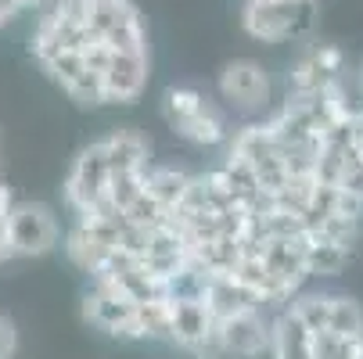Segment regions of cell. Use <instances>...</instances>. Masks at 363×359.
<instances>
[{
	"label": "cell",
	"instance_id": "obj_13",
	"mask_svg": "<svg viewBox=\"0 0 363 359\" xmlns=\"http://www.w3.org/2000/svg\"><path fill=\"white\" fill-rule=\"evenodd\" d=\"M101 144H105L112 173H147L151 169V140L140 130L119 126L108 137H101Z\"/></svg>",
	"mask_w": 363,
	"mask_h": 359
},
{
	"label": "cell",
	"instance_id": "obj_3",
	"mask_svg": "<svg viewBox=\"0 0 363 359\" xmlns=\"http://www.w3.org/2000/svg\"><path fill=\"white\" fill-rule=\"evenodd\" d=\"M317 0H245L241 29L255 43H288L309 33Z\"/></svg>",
	"mask_w": 363,
	"mask_h": 359
},
{
	"label": "cell",
	"instance_id": "obj_10",
	"mask_svg": "<svg viewBox=\"0 0 363 359\" xmlns=\"http://www.w3.org/2000/svg\"><path fill=\"white\" fill-rule=\"evenodd\" d=\"M147 79H151L147 50H140V55H119V50H116L108 72L101 76L105 105H133V101L147 90Z\"/></svg>",
	"mask_w": 363,
	"mask_h": 359
},
{
	"label": "cell",
	"instance_id": "obj_17",
	"mask_svg": "<svg viewBox=\"0 0 363 359\" xmlns=\"http://www.w3.org/2000/svg\"><path fill=\"white\" fill-rule=\"evenodd\" d=\"M284 309H291L309 331H328V320H331V295L328 291H298Z\"/></svg>",
	"mask_w": 363,
	"mask_h": 359
},
{
	"label": "cell",
	"instance_id": "obj_6",
	"mask_svg": "<svg viewBox=\"0 0 363 359\" xmlns=\"http://www.w3.org/2000/svg\"><path fill=\"white\" fill-rule=\"evenodd\" d=\"M90 33L105 40L119 55H140L147 50L144 18L133 0H90Z\"/></svg>",
	"mask_w": 363,
	"mask_h": 359
},
{
	"label": "cell",
	"instance_id": "obj_12",
	"mask_svg": "<svg viewBox=\"0 0 363 359\" xmlns=\"http://www.w3.org/2000/svg\"><path fill=\"white\" fill-rule=\"evenodd\" d=\"M201 298H205V305L213 309L216 320H227V317L245 313V309H267V305L255 298V291H248L234 273H209Z\"/></svg>",
	"mask_w": 363,
	"mask_h": 359
},
{
	"label": "cell",
	"instance_id": "obj_16",
	"mask_svg": "<svg viewBox=\"0 0 363 359\" xmlns=\"http://www.w3.org/2000/svg\"><path fill=\"white\" fill-rule=\"evenodd\" d=\"M352 259V244H338L328 237L306 234V270L309 277H338Z\"/></svg>",
	"mask_w": 363,
	"mask_h": 359
},
{
	"label": "cell",
	"instance_id": "obj_19",
	"mask_svg": "<svg viewBox=\"0 0 363 359\" xmlns=\"http://www.w3.org/2000/svg\"><path fill=\"white\" fill-rule=\"evenodd\" d=\"M313 359H363V338L317 331L313 334Z\"/></svg>",
	"mask_w": 363,
	"mask_h": 359
},
{
	"label": "cell",
	"instance_id": "obj_4",
	"mask_svg": "<svg viewBox=\"0 0 363 359\" xmlns=\"http://www.w3.org/2000/svg\"><path fill=\"white\" fill-rule=\"evenodd\" d=\"M62 244V220L43 201H15L8 212V251L11 259H40Z\"/></svg>",
	"mask_w": 363,
	"mask_h": 359
},
{
	"label": "cell",
	"instance_id": "obj_2",
	"mask_svg": "<svg viewBox=\"0 0 363 359\" xmlns=\"http://www.w3.org/2000/svg\"><path fill=\"white\" fill-rule=\"evenodd\" d=\"M108 180H112V162L105 155V144L94 140L83 147L69 176H65V205L72 216H119L108 205Z\"/></svg>",
	"mask_w": 363,
	"mask_h": 359
},
{
	"label": "cell",
	"instance_id": "obj_5",
	"mask_svg": "<svg viewBox=\"0 0 363 359\" xmlns=\"http://www.w3.org/2000/svg\"><path fill=\"white\" fill-rule=\"evenodd\" d=\"M216 93H220L227 112H238V115L252 119V115H263L274 105V79L259 62L234 58V62H227L220 69Z\"/></svg>",
	"mask_w": 363,
	"mask_h": 359
},
{
	"label": "cell",
	"instance_id": "obj_18",
	"mask_svg": "<svg viewBox=\"0 0 363 359\" xmlns=\"http://www.w3.org/2000/svg\"><path fill=\"white\" fill-rule=\"evenodd\" d=\"M328 331L345 338H363V305L349 295H331V320Z\"/></svg>",
	"mask_w": 363,
	"mask_h": 359
},
{
	"label": "cell",
	"instance_id": "obj_15",
	"mask_svg": "<svg viewBox=\"0 0 363 359\" xmlns=\"http://www.w3.org/2000/svg\"><path fill=\"white\" fill-rule=\"evenodd\" d=\"M191 183H194V176H187V173L177 169V166H151V169L144 173V187H147V194L159 201L169 216L180 209V201L187 198Z\"/></svg>",
	"mask_w": 363,
	"mask_h": 359
},
{
	"label": "cell",
	"instance_id": "obj_20",
	"mask_svg": "<svg viewBox=\"0 0 363 359\" xmlns=\"http://www.w3.org/2000/svg\"><path fill=\"white\" fill-rule=\"evenodd\" d=\"M144 194V173H112L108 180V205L123 216L130 205Z\"/></svg>",
	"mask_w": 363,
	"mask_h": 359
},
{
	"label": "cell",
	"instance_id": "obj_9",
	"mask_svg": "<svg viewBox=\"0 0 363 359\" xmlns=\"http://www.w3.org/2000/svg\"><path fill=\"white\" fill-rule=\"evenodd\" d=\"M216 327L220 320L205 305V298H169V341H177L180 348H216Z\"/></svg>",
	"mask_w": 363,
	"mask_h": 359
},
{
	"label": "cell",
	"instance_id": "obj_14",
	"mask_svg": "<svg viewBox=\"0 0 363 359\" xmlns=\"http://www.w3.org/2000/svg\"><path fill=\"white\" fill-rule=\"evenodd\" d=\"M270 359H313V331H309L291 309H281L274 317Z\"/></svg>",
	"mask_w": 363,
	"mask_h": 359
},
{
	"label": "cell",
	"instance_id": "obj_21",
	"mask_svg": "<svg viewBox=\"0 0 363 359\" xmlns=\"http://www.w3.org/2000/svg\"><path fill=\"white\" fill-rule=\"evenodd\" d=\"M18 352V327L8 313H0V359H15Z\"/></svg>",
	"mask_w": 363,
	"mask_h": 359
},
{
	"label": "cell",
	"instance_id": "obj_11",
	"mask_svg": "<svg viewBox=\"0 0 363 359\" xmlns=\"http://www.w3.org/2000/svg\"><path fill=\"white\" fill-rule=\"evenodd\" d=\"M259 255H263L267 270L288 284L295 295L302 291L309 270H306V234L302 237H267L263 244H259Z\"/></svg>",
	"mask_w": 363,
	"mask_h": 359
},
{
	"label": "cell",
	"instance_id": "obj_8",
	"mask_svg": "<svg viewBox=\"0 0 363 359\" xmlns=\"http://www.w3.org/2000/svg\"><path fill=\"white\" fill-rule=\"evenodd\" d=\"M270 345H274V317H267V309L234 313V317L220 320V327H216V348L234 359L270 355Z\"/></svg>",
	"mask_w": 363,
	"mask_h": 359
},
{
	"label": "cell",
	"instance_id": "obj_1",
	"mask_svg": "<svg viewBox=\"0 0 363 359\" xmlns=\"http://www.w3.org/2000/svg\"><path fill=\"white\" fill-rule=\"evenodd\" d=\"M162 115L169 130L194 147H220L234 133L227 122V108L198 86H169L162 97Z\"/></svg>",
	"mask_w": 363,
	"mask_h": 359
},
{
	"label": "cell",
	"instance_id": "obj_7",
	"mask_svg": "<svg viewBox=\"0 0 363 359\" xmlns=\"http://www.w3.org/2000/svg\"><path fill=\"white\" fill-rule=\"evenodd\" d=\"M83 320L119 341H133V324H137V302H130L116 284L108 280H90V291L83 295Z\"/></svg>",
	"mask_w": 363,
	"mask_h": 359
}]
</instances>
